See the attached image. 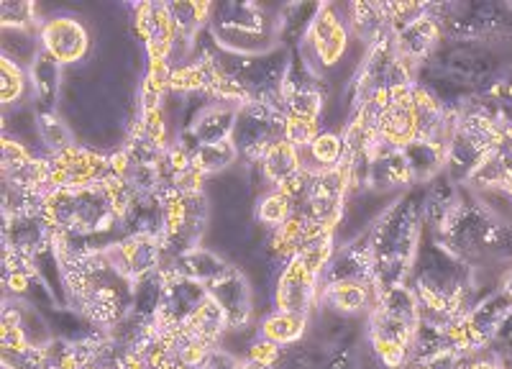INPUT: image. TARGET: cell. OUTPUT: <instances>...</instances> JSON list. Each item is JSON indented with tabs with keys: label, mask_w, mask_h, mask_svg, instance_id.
<instances>
[{
	"label": "cell",
	"mask_w": 512,
	"mask_h": 369,
	"mask_svg": "<svg viewBox=\"0 0 512 369\" xmlns=\"http://www.w3.org/2000/svg\"><path fill=\"white\" fill-rule=\"evenodd\" d=\"M425 208L415 193L402 195L397 203L390 205L372 231V257H374V287L402 285L408 282L410 272L418 259L420 244H423Z\"/></svg>",
	"instance_id": "cell-1"
},
{
	"label": "cell",
	"mask_w": 512,
	"mask_h": 369,
	"mask_svg": "<svg viewBox=\"0 0 512 369\" xmlns=\"http://www.w3.org/2000/svg\"><path fill=\"white\" fill-rule=\"evenodd\" d=\"M420 328V308L408 282L384 287L369 313V344L387 369H410Z\"/></svg>",
	"instance_id": "cell-2"
},
{
	"label": "cell",
	"mask_w": 512,
	"mask_h": 369,
	"mask_svg": "<svg viewBox=\"0 0 512 369\" xmlns=\"http://www.w3.org/2000/svg\"><path fill=\"white\" fill-rule=\"evenodd\" d=\"M210 34L233 54H256L280 39V29L254 3H218L210 16Z\"/></svg>",
	"instance_id": "cell-3"
},
{
	"label": "cell",
	"mask_w": 512,
	"mask_h": 369,
	"mask_svg": "<svg viewBox=\"0 0 512 369\" xmlns=\"http://www.w3.org/2000/svg\"><path fill=\"white\" fill-rule=\"evenodd\" d=\"M285 123L287 116L280 103L249 100L236 111L231 134L233 147L239 149V157H244L246 162L259 164L274 144L285 141Z\"/></svg>",
	"instance_id": "cell-4"
},
{
	"label": "cell",
	"mask_w": 512,
	"mask_h": 369,
	"mask_svg": "<svg viewBox=\"0 0 512 369\" xmlns=\"http://www.w3.org/2000/svg\"><path fill=\"white\" fill-rule=\"evenodd\" d=\"M164 205V229H162V246L164 262H172L180 254L195 249L205 229L208 218V203L203 193H175L162 200Z\"/></svg>",
	"instance_id": "cell-5"
},
{
	"label": "cell",
	"mask_w": 512,
	"mask_h": 369,
	"mask_svg": "<svg viewBox=\"0 0 512 369\" xmlns=\"http://www.w3.org/2000/svg\"><path fill=\"white\" fill-rule=\"evenodd\" d=\"M349 21L338 13L336 6L323 3L318 16L313 18L308 34H305L303 44V62L313 72L318 70H331L344 59L346 49H349Z\"/></svg>",
	"instance_id": "cell-6"
},
{
	"label": "cell",
	"mask_w": 512,
	"mask_h": 369,
	"mask_svg": "<svg viewBox=\"0 0 512 369\" xmlns=\"http://www.w3.org/2000/svg\"><path fill=\"white\" fill-rule=\"evenodd\" d=\"M49 185L52 190H88L113 172V159L85 147H70L64 152L49 154Z\"/></svg>",
	"instance_id": "cell-7"
},
{
	"label": "cell",
	"mask_w": 512,
	"mask_h": 369,
	"mask_svg": "<svg viewBox=\"0 0 512 369\" xmlns=\"http://www.w3.org/2000/svg\"><path fill=\"white\" fill-rule=\"evenodd\" d=\"M113 270L131 285L162 270L164 246L159 234H128L105 249Z\"/></svg>",
	"instance_id": "cell-8"
},
{
	"label": "cell",
	"mask_w": 512,
	"mask_h": 369,
	"mask_svg": "<svg viewBox=\"0 0 512 369\" xmlns=\"http://www.w3.org/2000/svg\"><path fill=\"white\" fill-rule=\"evenodd\" d=\"M162 280V303L152 323L157 328H187L192 316L198 313L200 303L208 298V287L167 270H162Z\"/></svg>",
	"instance_id": "cell-9"
},
{
	"label": "cell",
	"mask_w": 512,
	"mask_h": 369,
	"mask_svg": "<svg viewBox=\"0 0 512 369\" xmlns=\"http://www.w3.org/2000/svg\"><path fill=\"white\" fill-rule=\"evenodd\" d=\"M320 295V275L310 270L303 259L292 257L290 262L282 267L280 280L274 287V305L277 311L285 313H303L310 316L313 305L318 303Z\"/></svg>",
	"instance_id": "cell-10"
},
{
	"label": "cell",
	"mask_w": 512,
	"mask_h": 369,
	"mask_svg": "<svg viewBox=\"0 0 512 369\" xmlns=\"http://www.w3.org/2000/svg\"><path fill=\"white\" fill-rule=\"evenodd\" d=\"M134 31L144 41L149 62H169L177 47V31L167 3H139L134 8Z\"/></svg>",
	"instance_id": "cell-11"
},
{
	"label": "cell",
	"mask_w": 512,
	"mask_h": 369,
	"mask_svg": "<svg viewBox=\"0 0 512 369\" xmlns=\"http://www.w3.org/2000/svg\"><path fill=\"white\" fill-rule=\"evenodd\" d=\"M39 49L47 52L59 65H72L88 54L90 36L77 18L54 16L41 24Z\"/></svg>",
	"instance_id": "cell-12"
},
{
	"label": "cell",
	"mask_w": 512,
	"mask_h": 369,
	"mask_svg": "<svg viewBox=\"0 0 512 369\" xmlns=\"http://www.w3.org/2000/svg\"><path fill=\"white\" fill-rule=\"evenodd\" d=\"M469 185L482 190H502L512 198V123L505 121L492 152L484 154L477 170L469 175Z\"/></svg>",
	"instance_id": "cell-13"
},
{
	"label": "cell",
	"mask_w": 512,
	"mask_h": 369,
	"mask_svg": "<svg viewBox=\"0 0 512 369\" xmlns=\"http://www.w3.org/2000/svg\"><path fill=\"white\" fill-rule=\"evenodd\" d=\"M236 111H239L236 103H226V100L210 103L208 108H203V111L195 116L190 129L182 134L180 147H185L187 152H195L200 144H213V141L231 139Z\"/></svg>",
	"instance_id": "cell-14"
},
{
	"label": "cell",
	"mask_w": 512,
	"mask_h": 369,
	"mask_svg": "<svg viewBox=\"0 0 512 369\" xmlns=\"http://www.w3.org/2000/svg\"><path fill=\"white\" fill-rule=\"evenodd\" d=\"M208 293L226 311L231 331H244L249 326L251 318H254V298H251L249 282H246V277L239 270H233L231 275L218 280L216 285H210Z\"/></svg>",
	"instance_id": "cell-15"
},
{
	"label": "cell",
	"mask_w": 512,
	"mask_h": 369,
	"mask_svg": "<svg viewBox=\"0 0 512 369\" xmlns=\"http://www.w3.org/2000/svg\"><path fill=\"white\" fill-rule=\"evenodd\" d=\"M162 270L175 272V275L187 277V280L198 282V285L210 287L216 285L218 280H223L226 275H231L236 267H231L226 259H221L216 252L205 249V246H195L190 252L180 254V257L164 264Z\"/></svg>",
	"instance_id": "cell-16"
},
{
	"label": "cell",
	"mask_w": 512,
	"mask_h": 369,
	"mask_svg": "<svg viewBox=\"0 0 512 369\" xmlns=\"http://www.w3.org/2000/svg\"><path fill=\"white\" fill-rule=\"evenodd\" d=\"M431 13L418 18L415 24L405 26V29L392 31L397 54H400V59L410 67V70H413L418 62H423V59L433 52L438 39H441V24H438V18H433Z\"/></svg>",
	"instance_id": "cell-17"
},
{
	"label": "cell",
	"mask_w": 512,
	"mask_h": 369,
	"mask_svg": "<svg viewBox=\"0 0 512 369\" xmlns=\"http://www.w3.org/2000/svg\"><path fill=\"white\" fill-rule=\"evenodd\" d=\"M318 303L341 316L372 313L377 305V287L374 282H331V285H320Z\"/></svg>",
	"instance_id": "cell-18"
},
{
	"label": "cell",
	"mask_w": 512,
	"mask_h": 369,
	"mask_svg": "<svg viewBox=\"0 0 512 369\" xmlns=\"http://www.w3.org/2000/svg\"><path fill=\"white\" fill-rule=\"evenodd\" d=\"M259 167H262L264 180H267L269 185H274V190H280L282 185H287L292 177H297L305 170L303 152L292 147L290 141H280V144H274V147L264 154Z\"/></svg>",
	"instance_id": "cell-19"
},
{
	"label": "cell",
	"mask_w": 512,
	"mask_h": 369,
	"mask_svg": "<svg viewBox=\"0 0 512 369\" xmlns=\"http://www.w3.org/2000/svg\"><path fill=\"white\" fill-rule=\"evenodd\" d=\"M349 29L369 49L390 34L384 3H351L349 6Z\"/></svg>",
	"instance_id": "cell-20"
},
{
	"label": "cell",
	"mask_w": 512,
	"mask_h": 369,
	"mask_svg": "<svg viewBox=\"0 0 512 369\" xmlns=\"http://www.w3.org/2000/svg\"><path fill=\"white\" fill-rule=\"evenodd\" d=\"M367 182L372 188H408L415 185L410 164L402 152H384L379 157L369 159Z\"/></svg>",
	"instance_id": "cell-21"
},
{
	"label": "cell",
	"mask_w": 512,
	"mask_h": 369,
	"mask_svg": "<svg viewBox=\"0 0 512 369\" xmlns=\"http://www.w3.org/2000/svg\"><path fill=\"white\" fill-rule=\"evenodd\" d=\"M187 328H190L192 334L198 336L200 341H205L210 349H218L223 336L231 331V323H228V316L221 308V303L208 293V298L200 303L198 313L192 316V321L187 323Z\"/></svg>",
	"instance_id": "cell-22"
},
{
	"label": "cell",
	"mask_w": 512,
	"mask_h": 369,
	"mask_svg": "<svg viewBox=\"0 0 512 369\" xmlns=\"http://www.w3.org/2000/svg\"><path fill=\"white\" fill-rule=\"evenodd\" d=\"M346 159H349V154H346V139L344 134H336V131H320L313 144L303 152L305 170L310 172L333 170L338 164H344Z\"/></svg>",
	"instance_id": "cell-23"
},
{
	"label": "cell",
	"mask_w": 512,
	"mask_h": 369,
	"mask_svg": "<svg viewBox=\"0 0 512 369\" xmlns=\"http://www.w3.org/2000/svg\"><path fill=\"white\" fill-rule=\"evenodd\" d=\"M313 231L315 226H310L308 218H305L303 213H292V216L282 223L280 229H272V236H269L267 244L269 252L287 264L300 249H303V244L308 241V236L313 234Z\"/></svg>",
	"instance_id": "cell-24"
},
{
	"label": "cell",
	"mask_w": 512,
	"mask_h": 369,
	"mask_svg": "<svg viewBox=\"0 0 512 369\" xmlns=\"http://www.w3.org/2000/svg\"><path fill=\"white\" fill-rule=\"evenodd\" d=\"M167 6L177 31V44L182 41V44L192 47L200 31H203V26L210 24L213 3H167Z\"/></svg>",
	"instance_id": "cell-25"
},
{
	"label": "cell",
	"mask_w": 512,
	"mask_h": 369,
	"mask_svg": "<svg viewBox=\"0 0 512 369\" xmlns=\"http://www.w3.org/2000/svg\"><path fill=\"white\" fill-rule=\"evenodd\" d=\"M305 331H308V316L285 311L269 313L262 321V328H259L262 339L272 341V344L282 346V349H285V346H295L297 341L303 339Z\"/></svg>",
	"instance_id": "cell-26"
},
{
	"label": "cell",
	"mask_w": 512,
	"mask_h": 369,
	"mask_svg": "<svg viewBox=\"0 0 512 369\" xmlns=\"http://www.w3.org/2000/svg\"><path fill=\"white\" fill-rule=\"evenodd\" d=\"M405 159L413 172V182H428L446 167V147H438L431 141H413L410 147L402 149Z\"/></svg>",
	"instance_id": "cell-27"
},
{
	"label": "cell",
	"mask_w": 512,
	"mask_h": 369,
	"mask_svg": "<svg viewBox=\"0 0 512 369\" xmlns=\"http://www.w3.org/2000/svg\"><path fill=\"white\" fill-rule=\"evenodd\" d=\"M59 62H54L47 52H36L34 62L29 67L31 77V88H34L36 98L41 103V113H52V100L57 95L59 85Z\"/></svg>",
	"instance_id": "cell-28"
},
{
	"label": "cell",
	"mask_w": 512,
	"mask_h": 369,
	"mask_svg": "<svg viewBox=\"0 0 512 369\" xmlns=\"http://www.w3.org/2000/svg\"><path fill=\"white\" fill-rule=\"evenodd\" d=\"M236 159H239V149L233 147L231 139H223L213 141V144H200V147L192 152V167H195L203 177H208L231 167Z\"/></svg>",
	"instance_id": "cell-29"
},
{
	"label": "cell",
	"mask_w": 512,
	"mask_h": 369,
	"mask_svg": "<svg viewBox=\"0 0 512 369\" xmlns=\"http://www.w3.org/2000/svg\"><path fill=\"white\" fill-rule=\"evenodd\" d=\"M292 213H295V203L282 190H272L256 203V221L264 223L269 231L280 229Z\"/></svg>",
	"instance_id": "cell-30"
},
{
	"label": "cell",
	"mask_w": 512,
	"mask_h": 369,
	"mask_svg": "<svg viewBox=\"0 0 512 369\" xmlns=\"http://www.w3.org/2000/svg\"><path fill=\"white\" fill-rule=\"evenodd\" d=\"M0 70H3V82H0V95H3V103L6 106H13L18 100L26 95V88H29V82H26V72L18 67V62H13L11 57L3 54L0 59Z\"/></svg>",
	"instance_id": "cell-31"
},
{
	"label": "cell",
	"mask_w": 512,
	"mask_h": 369,
	"mask_svg": "<svg viewBox=\"0 0 512 369\" xmlns=\"http://www.w3.org/2000/svg\"><path fill=\"white\" fill-rule=\"evenodd\" d=\"M39 136L49 147V154H57L64 152V149L75 147V144H72L70 129H67L54 113H39Z\"/></svg>",
	"instance_id": "cell-32"
},
{
	"label": "cell",
	"mask_w": 512,
	"mask_h": 369,
	"mask_svg": "<svg viewBox=\"0 0 512 369\" xmlns=\"http://www.w3.org/2000/svg\"><path fill=\"white\" fill-rule=\"evenodd\" d=\"M3 13V31H31L36 24V6L29 0H6L0 6Z\"/></svg>",
	"instance_id": "cell-33"
},
{
	"label": "cell",
	"mask_w": 512,
	"mask_h": 369,
	"mask_svg": "<svg viewBox=\"0 0 512 369\" xmlns=\"http://www.w3.org/2000/svg\"><path fill=\"white\" fill-rule=\"evenodd\" d=\"M34 162L36 157L29 152V147L18 144L16 139L3 136V180H11V177L21 175V172L29 170Z\"/></svg>",
	"instance_id": "cell-34"
},
{
	"label": "cell",
	"mask_w": 512,
	"mask_h": 369,
	"mask_svg": "<svg viewBox=\"0 0 512 369\" xmlns=\"http://www.w3.org/2000/svg\"><path fill=\"white\" fill-rule=\"evenodd\" d=\"M282 354H285L282 352V346L272 344V341H267V339H259L249 346V354H246V359L254 364H259V367L274 369L277 364H280Z\"/></svg>",
	"instance_id": "cell-35"
},
{
	"label": "cell",
	"mask_w": 512,
	"mask_h": 369,
	"mask_svg": "<svg viewBox=\"0 0 512 369\" xmlns=\"http://www.w3.org/2000/svg\"><path fill=\"white\" fill-rule=\"evenodd\" d=\"M241 364H244V359L233 357V354H228L226 349L218 346V349H213V352L203 359V364H200L198 369H241Z\"/></svg>",
	"instance_id": "cell-36"
},
{
	"label": "cell",
	"mask_w": 512,
	"mask_h": 369,
	"mask_svg": "<svg viewBox=\"0 0 512 369\" xmlns=\"http://www.w3.org/2000/svg\"><path fill=\"white\" fill-rule=\"evenodd\" d=\"M241 369H269V367H259V364H254V362H249V359H244Z\"/></svg>",
	"instance_id": "cell-37"
},
{
	"label": "cell",
	"mask_w": 512,
	"mask_h": 369,
	"mask_svg": "<svg viewBox=\"0 0 512 369\" xmlns=\"http://www.w3.org/2000/svg\"><path fill=\"white\" fill-rule=\"evenodd\" d=\"M3 369H11V367H3Z\"/></svg>",
	"instance_id": "cell-38"
}]
</instances>
